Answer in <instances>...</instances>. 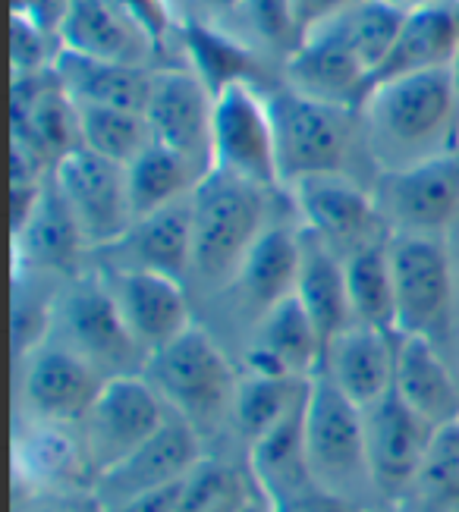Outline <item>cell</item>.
<instances>
[{
	"label": "cell",
	"instance_id": "6da1fadb",
	"mask_svg": "<svg viewBox=\"0 0 459 512\" xmlns=\"http://www.w3.org/2000/svg\"><path fill=\"white\" fill-rule=\"evenodd\" d=\"M359 126L375 173L406 170L459 151V104L450 70L371 88L359 107Z\"/></svg>",
	"mask_w": 459,
	"mask_h": 512
},
{
	"label": "cell",
	"instance_id": "7a4b0ae2",
	"mask_svg": "<svg viewBox=\"0 0 459 512\" xmlns=\"http://www.w3.org/2000/svg\"><path fill=\"white\" fill-rule=\"evenodd\" d=\"M277 189L211 167L192 192V267L186 289L217 302L274 214Z\"/></svg>",
	"mask_w": 459,
	"mask_h": 512
},
{
	"label": "cell",
	"instance_id": "3957f363",
	"mask_svg": "<svg viewBox=\"0 0 459 512\" xmlns=\"http://www.w3.org/2000/svg\"><path fill=\"white\" fill-rule=\"evenodd\" d=\"M142 374L161 393L167 409L199 431L205 447L217 437L233 434L239 365L205 324H192L173 343L158 349Z\"/></svg>",
	"mask_w": 459,
	"mask_h": 512
},
{
	"label": "cell",
	"instance_id": "277c9868",
	"mask_svg": "<svg viewBox=\"0 0 459 512\" xmlns=\"http://www.w3.org/2000/svg\"><path fill=\"white\" fill-rule=\"evenodd\" d=\"M265 98L274 123L280 189H290L305 176L318 173L353 176L349 164L356 161L359 151L365 154L359 110L302 98L280 82L265 88Z\"/></svg>",
	"mask_w": 459,
	"mask_h": 512
},
{
	"label": "cell",
	"instance_id": "5b68a950",
	"mask_svg": "<svg viewBox=\"0 0 459 512\" xmlns=\"http://www.w3.org/2000/svg\"><path fill=\"white\" fill-rule=\"evenodd\" d=\"M305 462L318 491L359 509L381 506L368 469L362 409L321 371L309 381L305 396Z\"/></svg>",
	"mask_w": 459,
	"mask_h": 512
},
{
	"label": "cell",
	"instance_id": "8992f818",
	"mask_svg": "<svg viewBox=\"0 0 459 512\" xmlns=\"http://www.w3.org/2000/svg\"><path fill=\"white\" fill-rule=\"evenodd\" d=\"M387 261L397 299V333L441 346L456 330V280L450 236L390 233Z\"/></svg>",
	"mask_w": 459,
	"mask_h": 512
},
{
	"label": "cell",
	"instance_id": "52a82bcc",
	"mask_svg": "<svg viewBox=\"0 0 459 512\" xmlns=\"http://www.w3.org/2000/svg\"><path fill=\"white\" fill-rule=\"evenodd\" d=\"M51 337L76 349L107 381L123 374H142L148 365V355L139 349L133 333L123 324L117 302L107 293L95 267L60 286L54 302Z\"/></svg>",
	"mask_w": 459,
	"mask_h": 512
},
{
	"label": "cell",
	"instance_id": "ba28073f",
	"mask_svg": "<svg viewBox=\"0 0 459 512\" xmlns=\"http://www.w3.org/2000/svg\"><path fill=\"white\" fill-rule=\"evenodd\" d=\"M299 224L315 233L340 261L390 239L368 183L349 173H318L283 189Z\"/></svg>",
	"mask_w": 459,
	"mask_h": 512
},
{
	"label": "cell",
	"instance_id": "9c48e42d",
	"mask_svg": "<svg viewBox=\"0 0 459 512\" xmlns=\"http://www.w3.org/2000/svg\"><path fill=\"white\" fill-rule=\"evenodd\" d=\"M13 365L16 418L79 425L107 384V377L92 362H85L76 349L57 337H48L26 355H19Z\"/></svg>",
	"mask_w": 459,
	"mask_h": 512
},
{
	"label": "cell",
	"instance_id": "30bf717a",
	"mask_svg": "<svg viewBox=\"0 0 459 512\" xmlns=\"http://www.w3.org/2000/svg\"><path fill=\"white\" fill-rule=\"evenodd\" d=\"M51 176L92 255L117 246L136 224L123 164L107 161L89 148H76L57 161Z\"/></svg>",
	"mask_w": 459,
	"mask_h": 512
},
{
	"label": "cell",
	"instance_id": "8fae6325",
	"mask_svg": "<svg viewBox=\"0 0 459 512\" xmlns=\"http://www.w3.org/2000/svg\"><path fill=\"white\" fill-rule=\"evenodd\" d=\"M371 195L390 233L450 236L459 224V151L406 170L375 173Z\"/></svg>",
	"mask_w": 459,
	"mask_h": 512
},
{
	"label": "cell",
	"instance_id": "7c38bea8",
	"mask_svg": "<svg viewBox=\"0 0 459 512\" xmlns=\"http://www.w3.org/2000/svg\"><path fill=\"white\" fill-rule=\"evenodd\" d=\"M167 415H170L167 403L148 384L145 374L111 377L101 387L92 409L79 421V431L95 472L104 475L107 469L120 465L129 453H136L164 425Z\"/></svg>",
	"mask_w": 459,
	"mask_h": 512
},
{
	"label": "cell",
	"instance_id": "4fadbf2b",
	"mask_svg": "<svg viewBox=\"0 0 459 512\" xmlns=\"http://www.w3.org/2000/svg\"><path fill=\"white\" fill-rule=\"evenodd\" d=\"M211 167L283 192L277 176L274 123L261 85L236 82L214 98Z\"/></svg>",
	"mask_w": 459,
	"mask_h": 512
},
{
	"label": "cell",
	"instance_id": "5bb4252c",
	"mask_svg": "<svg viewBox=\"0 0 459 512\" xmlns=\"http://www.w3.org/2000/svg\"><path fill=\"white\" fill-rule=\"evenodd\" d=\"M98 472L79 425L16 418L13 487L16 494H95Z\"/></svg>",
	"mask_w": 459,
	"mask_h": 512
},
{
	"label": "cell",
	"instance_id": "9a60e30c",
	"mask_svg": "<svg viewBox=\"0 0 459 512\" xmlns=\"http://www.w3.org/2000/svg\"><path fill=\"white\" fill-rule=\"evenodd\" d=\"M302 261V227L299 220H274V224L258 236L243 267L236 271L233 283L217 299L230 318L246 333L271 311L296 296Z\"/></svg>",
	"mask_w": 459,
	"mask_h": 512
},
{
	"label": "cell",
	"instance_id": "2e32d148",
	"mask_svg": "<svg viewBox=\"0 0 459 512\" xmlns=\"http://www.w3.org/2000/svg\"><path fill=\"white\" fill-rule=\"evenodd\" d=\"M145 120L158 145L183 154L202 173L211 170L214 95L186 63L155 66Z\"/></svg>",
	"mask_w": 459,
	"mask_h": 512
},
{
	"label": "cell",
	"instance_id": "e0dca14e",
	"mask_svg": "<svg viewBox=\"0 0 459 512\" xmlns=\"http://www.w3.org/2000/svg\"><path fill=\"white\" fill-rule=\"evenodd\" d=\"M205 453L208 447L199 431L177 412H170L164 425L136 453H129L120 465L98 475L92 497L98 500L101 509H111L133 497L161 491V487L183 481Z\"/></svg>",
	"mask_w": 459,
	"mask_h": 512
},
{
	"label": "cell",
	"instance_id": "ac0fdd59",
	"mask_svg": "<svg viewBox=\"0 0 459 512\" xmlns=\"http://www.w3.org/2000/svg\"><path fill=\"white\" fill-rule=\"evenodd\" d=\"M368 469L375 481L381 506H397L422 469L428 443L437 428L415 415L397 393H387L381 403L362 409Z\"/></svg>",
	"mask_w": 459,
	"mask_h": 512
},
{
	"label": "cell",
	"instance_id": "d6986e66",
	"mask_svg": "<svg viewBox=\"0 0 459 512\" xmlns=\"http://www.w3.org/2000/svg\"><path fill=\"white\" fill-rule=\"evenodd\" d=\"M95 271L101 274L123 324L148 359L195 324L189 289L183 283L151 271H129V267L98 264Z\"/></svg>",
	"mask_w": 459,
	"mask_h": 512
},
{
	"label": "cell",
	"instance_id": "ffe728a7",
	"mask_svg": "<svg viewBox=\"0 0 459 512\" xmlns=\"http://www.w3.org/2000/svg\"><path fill=\"white\" fill-rule=\"evenodd\" d=\"M13 236V271L41 274L60 283H70L82 271H89V246H85L82 230L73 220L60 189L54 186V176H48L41 186L38 202L29 220Z\"/></svg>",
	"mask_w": 459,
	"mask_h": 512
},
{
	"label": "cell",
	"instance_id": "44dd1931",
	"mask_svg": "<svg viewBox=\"0 0 459 512\" xmlns=\"http://www.w3.org/2000/svg\"><path fill=\"white\" fill-rule=\"evenodd\" d=\"M324 362V343L309 311L296 296L280 302L271 315L261 318L239 349V371L258 377H296L312 381Z\"/></svg>",
	"mask_w": 459,
	"mask_h": 512
},
{
	"label": "cell",
	"instance_id": "7402d4cb",
	"mask_svg": "<svg viewBox=\"0 0 459 512\" xmlns=\"http://www.w3.org/2000/svg\"><path fill=\"white\" fill-rule=\"evenodd\" d=\"M95 255L107 267L151 271L186 286L192 267V195L139 217L117 246Z\"/></svg>",
	"mask_w": 459,
	"mask_h": 512
},
{
	"label": "cell",
	"instance_id": "603a6c76",
	"mask_svg": "<svg viewBox=\"0 0 459 512\" xmlns=\"http://www.w3.org/2000/svg\"><path fill=\"white\" fill-rule=\"evenodd\" d=\"M280 85L296 95L359 110L368 95V70L327 29H312L280 63Z\"/></svg>",
	"mask_w": 459,
	"mask_h": 512
},
{
	"label": "cell",
	"instance_id": "cb8c5ba5",
	"mask_svg": "<svg viewBox=\"0 0 459 512\" xmlns=\"http://www.w3.org/2000/svg\"><path fill=\"white\" fill-rule=\"evenodd\" d=\"M397 371V337L365 324H349L327 343L321 374L334 381V387L356 403L371 409L393 390Z\"/></svg>",
	"mask_w": 459,
	"mask_h": 512
},
{
	"label": "cell",
	"instance_id": "d4e9b609",
	"mask_svg": "<svg viewBox=\"0 0 459 512\" xmlns=\"http://www.w3.org/2000/svg\"><path fill=\"white\" fill-rule=\"evenodd\" d=\"M57 38L60 48L73 54L133 66H158V54L151 48V41L111 0H67Z\"/></svg>",
	"mask_w": 459,
	"mask_h": 512
},
{
	"label": "cell",
	"instance_id": "484cf974",
	"mask_svg": "<svg viewBox=\"0 0 459 512\" xmlns=\"http://www.w3.org/2000/svg\"><path fill=\"white\" fill-rule=\"evenodd\" d=\"M393 393L431 428H444L459 418V381L441 346L425 337H397Z\"/></svg>",
	"mask_w": 459,
	"mask_h": 512
},
{
	"label": "cell",
	"instance_id": "4316f807",
	"mask_svg": "<svg viewBox=\"0 0 459 512\" xmlns=\"http://www.w3.org/2000/svg\"><path fill=\"white\" fill-rule=\"evenodd\" d=\"M305 396L246 450V472L274 509L315 487L305 462Z\"/></svg>",
	"mask_w": 459,
	"mask_h": 512
},
{
	"label": "cell",
	"instance_id": "83f0119b",
	"mask_svg": "<svg viewBox=\"0 0 459 512\" xmlns=\"http://www.w3.org/2000/svg\"><path fill=\"white\" fill-rule=\"evenodd\" d=\"M456 51H459V29H456L450 4L412 10V13H406L400 35L390 44L384 63L371 73L368 92L384 82H397L406 76L450 70Z\"/></svg>",
	"mask_w": 459,
	"mask_h": 512
},
{
	"label": "cell",
	"instance_id": "f1b7e54d",
	"mask_svg": "<svg viewBox=\"0 0 459 512\" xmlns=\"http://www.w3.org/2000/svg\"><path fill=\"white\" fill-rule=\"evenodd\" d=\"M180 54L189 70L199 76L217 98L227 85L249 82L265 88V57L217 22L183 16Z\"/></svg>",
	"mask_w": 459,
	"mask_h": 512
},
{
	"label": "cell",
	"instance_id": "f546056e",
	"mask_svg": "<svg viewBox=\"0 0 459 512\" xmlns=\"http://www.w3.org/2000/svg\"><path fill=\"white\" fill-rule=\"evenodd\" d=\"M54 76L67 88V95L76 104H98V107H120L145 114L151 76L155 66H133V63H114L63 51L54 60Z\"/></svg>",
	"mask_w": 459,
	"mask_h": 512
},
{
	"label": "cell",
	"instance_id": "4dcf8cb0",
	"mask_svg": "<svg viewBox=\"0 0 459 512\" xmlns=\"http://www.w3.org/2000/svg\"><path fill=\"white\" fill-rule=\"evenodd\" d=\"M296 299L302 302L305 311H309L315 330L321 333L324 349L340 330H346L349 324H353V308H349L343 261L305 227H302V261H299Z\"/></svg>",
	"mask_w": 459,
	"mask_h": 512
},
{
	"label": "cell",
	"instance_id": "1f68e13d",
	"mask_svg": "<svg viewBox=\"0 0 459 512\" xmlns=\"http://www.w3.org/2000/svg\"><path fill=\"white\" fill-rule=\"evenodd\" d=\"M202 176L205 173L195 164H189L183 154L151 142L139 158L126 167L129 202H133L136 220L192 195L195 186L202 183Z\"/></svg>",
	"mask_w": 459,
	"mask_h": 512
},
{
	"label": "cell",
	"instance_id": "d6a6232c",
	"mask_svg": "<svg viewBox=\"0 0 459 512\" xmlns=\"http://www.w3.org/2000/svg\"><path fill=\"white\" fill-rule=\"evenodd\" d=\"M403 19L406 10L390 0H359L349 10L321 22L318 29H327L337 41H343V48L365 66L371 79V73L384 63L390 44L397 41Z\"/></svg>",
	"mask_w": 459,
	"mask_h": 512
},
{
	"label": "cell",
	"instance_id": "836d02e7",
	"mask_svg": "<svg viewBox=\"0 0 459 512\" xmlns=\"http://www.w3.org/2000/svg\"><path fill=\"white\" fill-rule=\"evenodd\" d=\"M346 293L353 308V324H365L384 333H397V299H393V277L387 261V242L368 246L343 261Z\"/></svg>",
	"mask_w": 459,
	"mask_h": 512
},
{
	"label": "cell",
	"instance_id": "e575fe53",
	"mask_svg": "<svg viewBox=\"0 0 459 512\" xmlns=\"http://www.w3.org/2000/svg\"><path fill=\"white\" fill-rule=\"evenodd\" d=\"M400 512H459V418L437 428Z\"/></svg>",
	"mask_w": 459,
	"mask_h": 512
},
{
	"label": "cell",
	"instance_id": "d590c367",
	"mask_svg": "<svg viewBox=\"0 0 459 512\" xmlns=\"http://www.w3.org/2000/svg\"><path fill=\"white\" fill-rule=\"evenodd\" d=\"M305 390H309V381H296V377H258L239 371L233 399V437L243 440L249 450L299 403Z\"/></svg>",
	"mask_w": 459,
	"mask_h": 512
},
{
	"label": "cell",
	"instance_id": "8d00e7d4",
	"mask_svg": "<svg viewBox=\"0 0 459 512\" xmlns=\"http://www.w3.org/2000/svg\"><path fill=\"white\" fill-rule=\"evenodd\" d=\"M76 107H79L82 148L101 154L107 161L129 167L155 142L145 114H136V110L98 107V104H76Z\"/></svg>",
	"mask_w": 459,
	"mask_h": 512
},
{
	"label": "cell",
	"instance_id": "74e56055",
	"mask_svg": "<svg viewBox=\"0 0 459 512\" xmlns=\"http://www.w3.org/2000/svg\"><path fill=\"white\" fill-rule=\"evenodd\" d=\"M236 26L233 35L243 38L249 48H255L261 57L287 60L302 41V32L296 26L293 0H239L236 13L230 16Z\"/></svg>",
	"mask_w": 459,
	"mask_h": 512
},
{
	"label": "cell",
	"instance_id": "f35d334b",
	"mask_svg": "<svg viewBox=\"0 0 459 512\" xmlns=\"http://www.w3.org/2000/svg\"><path fill=\"white\" fill-rule=\"evenodd\" d=\"M111 4L151 41V48L158 54V66H164L170 48H180L183 16L173 10V0H111Z\"/></svg>",
	"mask_w": 459,
	"mask_h": 512
},
{
	"label": "cell",
	"instance_id": "ab89813d",
	"mask_svg": "<svg viewBox=\"0 0 459 512\" xmlns=\"http://www.w3.org/2000/svg\"><path fill=\"white\" fill-rule=\"evenodd\" d=\"M60 54V41L48 29H41L35 19L13 13L10 16V60L13 76L48 73Z\"/></svg>",
	"mask_w": 459,
	"mask_h": 512
},
{
	"label": "cell",
	"instance_id": "60d3db41",
	"mask_svg": "<svg viewBox=\"0 0 459 512\" xmlns=\"http://www.w3.org/2000/svg\"><path fill=\"white\" fill-rule=\"evenodd\" d=\"M13 512H101L92 494H16Z\"/></svg>",
	"mask_w": 459,
	"mask_h": 512
},
{
	"label": "cell",
	"instance_id": "b9f144b4",
	"mask_svg": "<svg viewBox=\"0 0 459 512\" xmlns=\"http://www.w3.org/2000/svg\"><path fill=\"white\" fill-rule=\"evenodd\" d=\"M359 0H293V13H296V26L302 32V38L312 29H318L321 22H327L331 16L349 10Z\"/></svg>",
	"mask_w": 459,
	"mask_h": 512
},
{
	"label": "cell",
	"instance_id": "7bdbcfd3",
	"mask_svg": "<svg viewBox=\"0 0 459 512\" xmlns=\"http://www.w3.org/2000/svg\"><path fill=\"white\" fill-rule=\"evenodd\" d=\"M180 487H183V481L170 484V487H161V491H151V494L133 497V500H126V503H120V506L101 509V512H177Z\"/></svg>",
	"mask_w": 459,
	"mask_h": 512
},
{
	"label": "cell",
	"instance_id": "ee69618b",
	"mask_svg": "<svg viewBox=\"0 0 459 512\" xmlns=\"http://www.w3.org/2000/svg\"><path fill=\"white\" fill-rule=\"evenodd\" d=\"M277 512H365V509H359L353 503H346L340 497H331V494L318 491V487H312V491L293 497L290 503L277 506Z\"/></svg>",
	"mask_w": 459,
	"mask_h": 512
},
{
	"label": "cell",
	"instance_id": "f6af8a7d",
	"mask_svg": "<svg viewBox=\"0 0 459 512\" xmlns=\"http://www.w3.org/2000/svg\"><path fill=\"white\" fill-rule=\"evenodd\" d=\"M63 7H67V0H13V13H23V16L35 19L38 26L48 29L51 35H57V29H60Z\"/></svg>",
	"mask_w": 459,
	"mask_h": 512
},
{
	"label": "cell",
	"instance_id": "bcb514c9",
	"mask_svg": "<svg viewBox=\"0 0 459 512\" xmlns=\"http://www.w3.org/2000/svg\"><path fill=\"white\" fill-rule=\"evenodd\" d=\"M192 7L199 10L205 22H217L221 26V19H230L239 7V0H192Z\"/></svg>",
	"mask_w": 459,
	"mask_h": 512
},
{
	"label": "cell",
	"instance_id": "7dc6e473",
	"mask_svg": "<svg viewBox=\"0 0 459 512\" xmlns=\"http://www.w3.org/2000/svg\"><path fill=\"white\" fill-rule=\"evenodd\" d=\"M236 512H277V509H274V503H271L265 494H261L258 487H255V481H252V487H249L246 500L239 503V509H236Z\"/></svg>",
	"mask_w": 459,
	"mask_h": 512
},
{
	"label": "cell",
	"instance_id": "c3c4849f",
	"mask_svg": "<svg viewBox=\"0 0 459 512\" xmlns=\"http://www.w3.org/2000/svg\"><path fill=\"white\" fill-rule=\"evenodd\" d=\"M450 252H453V280H456V327H459V224L450 233Z\"/></svg>",
	"mask_w": 459,
	"mask_h": 512
},
{
	"label": "cell",
	"instance_id": "681fc988",
	"mask_svg": "<svg viewBox=\"0 0 459 512\" xmlns=\"http://www.w3.org/2000/svg\"><path fill=\"white\" fill-rule=\"evenodd\" d=\"M390 4H397L400 10L412 13V10H425V7H437V4H450V0H390Z\"/></svg>",
	"mask_w": 459,
	"mask_h": 512
},
{
	"label": "cell",
	"instance_id": "f907efd6",
	"mask_svg": "<svg viewBox=\"0 0 459 512\" xmlns=\"http://www.w3.org/2000/svg\"><path fill=\"white\" fill-rule=\"evenodd\" d=\"M450 79H453V92H456V104H459V51L450 63Z\"/></svg>",
	"mask_w": 459,
	"mask_h": 512
},
{
	"label": "cell",
	"instance_id": "816d5d0a",
	"mask_svg": "<svg viewBox=\"0 0 459 512\" xmlns=\"http://www.w3.org/2000/svg\"><path fill=\"white\" fill-rule=\"evenodd\" d=\"M450 10H453V19H456V29H459V0H450Z\"/></svg>",
	"mask_w": 459,
	"mask_h": 512
},
{
	"label": "cell",
	"instance_id": "f5cc1de1",
	"mask_svg": "<svg viewBox=\"0 0 459 512\" xmlns=\"http://www.w3.org/2000/svg\"><path fill=\"white\" fill-rule=\"evenodd\" d=\"M365 512H400L397 506H375V509H365Z\"/></svg>",
	"mask_w": 459,
	"mask_h": 512
}]
</instances>
